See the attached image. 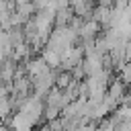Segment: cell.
I'll use <instances>...</instances> for the list:
<instances>
[{
	"label": "cell",
	"instance_id": "6da1fadb",
	"mask_svg": "<svg viewBox=\"0 0 131 131\" xmlns=\"http://www.w3.org/2000/svg\"><path fill=\"white\" fill-rule=\"evenodd\" d=\"M8 127H10L12 131H33L35 121H33L29 115H25L23 111H16V115H12V117H10Z\"/></svg>",
	"mask_w": 131,
	"mask_h": 131
},
{
	"label": "cell",
	"instance_id": "7a4b0ae2",
	"mask_svg": "<svg viewBox=\"0 0 131 131\" xmlns=\"http://www.w3.org/2000/svg\"><path fill=\"white\" fill-rule=\"evenodd\" d=\"M12 98H10V94L8 96H0V121L2 119H6L8 115H10V111H12Z\"/></svg>",
	"mask_w": 131,
	"mask_h": 131
},
{
	"label": "cell",
	"instance_id": "3957f363",
	"mask_svg": "<svg viewBox=\"0 0 131 131\" xmlns=\"http://www.w3.org/2000/svg\"><path fill=\"white\" fill-rule=\"evenodd\" d=\"M6 57H8V55H6V51H4L2 47H0V66H2L4 61H6Z\"/></svg>",
	"mask_w": 131,
	"mask_h": 131
},
{
	"label": "cell",
	"instance_id": "277c9868",
	"mask_svg": "<svg viewBox=\"0 0 131 131\" xmlns=\"http://www.w3.org/2000/svg\"><path fill=\"white\" fill-rule=\"evenodd\" d=\"M0 84H6L4 82V76H2V70H0Z\"/></svg>",
	"mask_w": 131,
	"mask_h": 131
}]
</instances>
